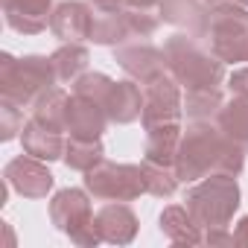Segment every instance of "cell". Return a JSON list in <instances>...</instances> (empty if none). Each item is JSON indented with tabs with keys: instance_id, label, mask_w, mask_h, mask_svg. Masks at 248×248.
I'll list each match as a JSON object with an SVG mask.
<instances>
[{
	"instance_id": "2e32d148",
	"label": "cell",
	"mask_w": 248,
	"mask_h": 248,
	"mask_svg": "<svg viewBox=\"0 0 248 248\" xmlns=\"http://www.w3.org/2000/svg\"><path fill=\"white\" fill-rule=\"evenodd\" d=\"M21 143H24V152L38 158V161H59L64 155V140H62V132L56 129H47L41 126L38 120H30L24 132H21Z\"/></svg>"
},
{
	"instance_id": "277c9868",
	"label": "cell",
	"mask_w": 248,
	"mask_h": 248,
	"mask_svg": "<svg viewBox=\"0 0 248 248\" xmlns=\"http://www.w3.org/2000/svg\"><path fill=\"white\" fill-rule=\"evenodd\" d=\"M59 82L53 59L47 56H24L15 59L9 53L0 56V96L21 105L32 108L47 91H53Z\"/></svg>"
},
{
	"instance_id": "4dcf8cb0",
	"label": "cell",
	"mask_w": 248,
	"mask_h": 248,
	"mask_svg": "<svg viewBox=\"0 0 248 248\" xmlns=\"http://www.w3.org/2000/svg\"><path fill=\"white\" fill-rule=\"evenodd\" d=\"M204 245H236L228 228H204Z\"/></svg>"
},
{
	"instance_id": "83f0119b",
	"label": "cell",
	"mask_w": 248,
	"mask_h": 248,
	"mask_svg": "<svg viewBox=\"0 0 248 248\" xmlns=\"http://www.w3.org/2000/svg\"><path fill=\"white\" fill-rule=\"evenodd\" d=\"M114 79L105 76V73H82L76 82H73V96H82V99H91L96 105L105 108V99H108V91H111Z\"/></svg>"
},
{
	"instance_id": "7402d4cb",
	"label": "cell",
	"mask_w": 248,
	"mask_h": 248,
	"mask_svg": "<svg viewBox=\"0 0 248 248\" xmlns=\"http://www.w3.org/2000/svg\"><path fill=\"white\" fill-rule=\"evenodd\" d=\"M207 3L204 0H161V18L172 27H181L187 32H199V24L204 18Z\"/></svg>"
},
{
	"instance_id": "9c48e42d",
	"label": "cell",
	"mask_w": 248,
	"mask_h": 248,
	"mask_svg": "<svg viewBox=\"0 0 248 248\" xmlns=\"http://www.w3.org/2000/svg\"><path fill=\"white\" fill-rule=\"evenodd\" d=\"M114 62L126 70L135 82H140V85H146L149 79L167 73L164 50H158L149 41H126V44L114 47Z\"/></svg>"
},
{
	"instance_id": "d6a6232c",
	"label": "cell",
	"mask_w": 248,
	"mask_h": 248,
	"mask_svg": "<svg viewBox=\"0 0 248 248\" xmlns=\"http://www.w3.org/2000/svg\"><path fill=\"white\" fill-rule=\"evenodd\" d=\"M233 242L236 245H248V216H242L233 228Z\"/></svg>"
},
{
	"instance_id": "484cf974",
	"label": "cell",
	"mask_w": 248,
	"mask_h": 248,
	"mask_svg": "<svg viewBox=\"0 0 248 248\" xmlns=\"http://www.w3.org/2000/svg\"><path fill=\"white\" fill-rule=\"evenodd\" d=\"M222 105L225 99L219 88H196V91H187L184 96V114L190 120H216Z\"/></svg>"
},
{
	"instance_id": "52a82bcc",
	"label": "cell",
	"mask_w": 248,
	"mask_h": 248,
	"mask_svg": "<svg viewBox=\"0 0 248 248\" xmlns=\"http://www.w3.org/2000/svg\"><path fill=\"white\" fill-rule=\"evenodd\" d=\"M85 190L93 199L105 202H135L146 193V178L140 164H111L99 161L93 170L85 172Z\"/></svg>"
},
{
	"instance_id": "d4e9b609",
	"label": "cell",
	"mask_w": 248,
	"mask_h": 248,
	"mask_svg": "<svg viewBox=\"0 0 248 248\" xmlns=\"http://www.w3.org/2000/svg\"><path fill=\"white\" fill-rule=\"evenodd\" d=\"M126 18L132 24L135 38H149L161 27V0H129L126 3Z\"/></svg>"
},
{
	"instance_id": "5b68a950",
	"label": "cell",
	"mask_w": 248,
	"mask_h": 248,
	"mask_svg": "<svg viewBox=\"0 0 248 248\" xmlns=\"http://www.w3.org/2000/svg\"><path fill=\"white\" fill-rule=\"evenodd\" d=\"M187 210L202 228H228L233 213L239 210V184L236 175L210 172L184 193Z\"/></svg>"
},
{
	"instance_id": "603a6c76",
	"label": "cell",
	"mask_w": 248,
	"mask_h": 248,
	"mask_svg": "<svg viewBox=\"0 0 248 248\" xmlns=\"http://www.w3.org/2000/svg\"><path fill=\"white\" fill-rule=\"evenodd\" d=\"M50 59H53V67H56L59 82H76L85 73V67L91 62V53L79 41H64Z\"/></svg>"
},
{
	"instance_id": "9a60e30c",
	"label": "cell",
	"mask_w": 248,
	"mask_h": 248,
	"mask_svg": "<svg viewBox=\"0 0 248 248\" xmlns=\"http://www.w3.org/2000/svg\"><path fill=\"white\" fill-rule=\"evenodd\" d=\"M105 114H108L111 123H117V126L135 123L143 114V85L132 82V79L114 82L111 91H108V99H105Z\"/></svg>"
},
{
	"instance_id": "4316f807",
	"label": "cell",
	"mask_w": 248,
	"mask_h": 248,
	"mask_svg": "<svg viewBox=\"0 0 248 248\" xmlns=\"http://www.w3.org/2000/svg\"><path fill=\"white\" fill-rule=\"evenodd\" d=\"M143 178H146V193L158 196V199H170L175 190H178V172L175 167H164V164H152V161H143Z\"/></svg>"
},
{
	"instance_id": "1f68e13d",
	"label": "cell",
	"mask_w": 248,
	"mask_h": 248,
	"mask_svg": "<svg viewBox=\"0 0 248 248\" xmlns=\"http://www.w3.org/2000/svg\"><path fill=\"white\" fill-rule=\"evenodd\" d=\"M96 12H123L129 0H91Z\"/></svg>"
},
{
	"instance_id": "30bf717a",
	"label": "cell",
	"mask_w": 248,
	"mask_h": 248,
	"mask_svg": "<svg viewBox=\"0 0 248 248\" xmlns=\"http://www.w3.org/2000/svg\"><path fill=\"white\" fill-rule=\"evenodd\" d=\"M47 161H38V158H32V155H21V158H15V161H9L6 164V170H3V181L15 190V193H21L24 199H44L50 190H53V172L44 167Z\"/></svg>"
},
{
	"instance_id": "3957f363",
	"label": "cell",
	"mask_w": 248,
	"mask_h": 248,
	"mask_svg": "<svg viewBox=\"0 0 248 248\" xmlns=\"http://www.w3.org/2000/svg\"><path fill=\"white\" fill-rule=\"evenodd\" d=\"M196 38H202L225 64L248 62V6H239L233 0L210 3Z\"/></svg>"
},
{
	"instance_id": "cb8c5ba5",
	"label": "cell",
	"mask_w": 248,
	"mask_h": 248,
	"mask_svg": "<svg viewBox=\"0 0 248 248\" xmlns=\"http://www.w3.org/2000/svg\"><path fill=\"white\" fill-rule=\"evenodd\" d=\"M102 158H105L102 140H85V138H67V140H64V155H62V161H64L70 170L88 172V170H93Z\"/></svg>"
},
{
	"instance_id": "e575fe53",
	"label": "cell",
	"mask_w": 248,
	"mask_h": 248,
	"mask_svg": "<svg viewBox=\"0 0 248 248\" xmlns=\"http://www.w3.org/2000/svg\"><path fill=\"white\" fill-rule=\"evenodd\" d=\"M204 3H207V6H210V3H216V0H204Z\"/></svg>"
},
{
	"instance_id": "8992f818",
	"label": "cell",
	"mask_w": 248,
	"mask_h": 248,
	"mask_svg": "<svg viewBox=\"0 0 248 248\" xmlns=\"http://www.w3.org/2000/svg\"><path fill=\"white\" fill-rule=\"evenodd\" d=\"M50 222L62 233H67L70 242H76L82 248H93L102 242L96 222H93V207H91V199L85 190H76V187L59 190L50 202Z\"/></svg>"
},
{
	"instance_id": "44dd1931",
	"label": "cell",
	"mask_w": 248,
	"mask_h": 248,
	"mask_svg": "<svg viewBox=\"0 0 248 248\" xmlns=\"http://www.w3.org/2000/svg\"><path fill=\"white\" fill-rule=\"evenodd\" d=\"M67 105H70V96L62 88H53L32 105V120H38L47 129L64 132V126H67Z\"/></svg>"
},
{
	"instance_id": "f1b7e54d",
	"label": "cell",
	"mask_w": 248,
	"mask_h": 248,
	"mask_svg": "<svg viewBox=\"0 0 248 248\" xmlns=\"http://www.w3.org/2000/svg\"><path fill=\"white\" fill-rule=\"evenodd\" d=\"M24 111L21 105L9 102V99H0V140H12L24 132Z\"/></svg>"
},
{
	"instance_id": "e0dca14e",
	"label": "cell",
	"mask_w": 248,
	"mask_h": 248,
	"mask_svg": "<svg viewBox=\"0 0 248 248\" xmlns=\"http://www.w3.org/2000/svg\"><path fill=\"white\" fill-rule=\"evenodd\" d=\"M161 231H164V236L170 239V242H175V245H199V242H204V228L193 219V213L187 210V207H181V204H170V207H164V213H161Z\"/></svg>"
},
{
	"instance_id": "ac0fdd59",
	"label": "cell",
	"mask_w": 248,
	"mask_h": 248,
	"mask_svg": "<svg viewBox=\"0 0 248 248\" xmlns=\"http://www.w3.org/2000/svg\"><path fill=\"white\" fill-rule=\"evenodd\" d=\"M181 123H167V126L146 129V146H143V161L175 167L178 143H181Z\"/></svg>"
},
{
	"instance_id": "8fae6325",
	"label": "cell",
	"mask_w": 248,
	"mask_h": 248,
	"mask_svg": "<svg viewBox=\"0 0 248 248\" xmlns=\"http://www.w3.org/2000/svg\"><path fill=\"white\" fill-rule=\"evenodd\" d=\"M93 222H96V231H99L102 242H111V245H129L138 236V228H140L135 210L126 202L102 204L93 213Z\"/></svg>"
},
{
	"instance_id": "d6986e66",
	"label": "cell",
	"mask_w": 248,
	"mask_h": 248,
	"mask_svg": "<svg viewBox=\"0 0 248 248\" xmlns=\"http://www.w3.org/2000/svg\"><path fill=\"white\" fill-rule=\"evenodd\" d=\"M132 24L126 12H93V27H91V41L102 47H120L132 41Z\"/></svg>"
},
{
	"instance_id": "4fadbf2b",
	"label": "cell",
	"mask_w": 248,
	"mask_h": 248,
	"mask_svg": "<svg viewBox=\"0 0 248 248\" xmlns=\"http://www.w3.org/2000/svg\"><path fill=\"white\" fill-rule=\"evenodd\" d=\"M53 0H3L6 24L21 35H38L50 27Z\"/></svg>"
},
{
	"instance_id": "7a4b0ae2",
	"label": "cell",
	"mask_w": 248,
	"mask_h": 248,
	"mask_svg": "<svg viewBox=\"0 0 248 248\" xmlns=\"http://www.w3.org/2000/svg\"><path fill=\"white\" fill-rule=\"evenodd\" d=\"M164 56H167V70L184 91L219 88L225 82V62L213 56V50L193 32L170 35L164 41Z\"/></svg>"
},
{
	"instance_id": "7c38bea8",
	"label": "cell",
	"mask_w": 248,
	"mask_h": 248,
	"mask_svg": "<svg viewBox=\"0 0 248 248\" xmlns=\"http://www.w3.org/2000/svg\"><path fill=\"white\" fill-rule=\"evenodd\" d=\"M91 27H93V12L82 0H64L53 9L50 30L62 41H91Z\"/></svg>"
},
{
	"instance_id": "6da1fadb",
	"label": "cell",
	"mask_w": 248,
	"mask_h": 248,
	"mask_svg": "<svg viewBox=\"0 0 248 248\" xmlns=\"http://www.w3.org/2000/svg\"><path fill=\"white\" fill-rule=\"evenodd\" d=\"M245 167V146L231 140L213 120H193L181 132L175 172L181 184H196L210 172L239 175Z\"/></svg>"
},
{
	"instance_id": "f546056e",
	"label": "cell",
	"mask_w": 248,
	"mask_h": 248,
	"mask_svg": "<svg viewBox=\"0 0 248 248\" xmlns=\"http://www.w3.org/2000/svg\"><path fill=\"white\" fill-rule=\"evenodd\" d=\"M228 88H231V96L248 99V67H236V70L228 76Z\"/></svg>"
},
{
	"instance_id": "ffe728a7",
	"label": "cell",
	"mask_w": 248,
	"mask_h": 248,
	"mask_svg": "<svg viewBox=\"0 0 248 248\" xmlns=\"http://www.w3.org/2000/svg\"><path fill=\"white\" fill-rule=\"evenodd\" d=\"M216 126H219L231 140H236L239 146L248 149V99L231 96V99L219 108V114H216Z\"/></svg>"
},
{
	"instance_id": "5bb4252c",
	"label": "cell",
	"mask_w": 248,
	"mask_h": 248,
	"mask_svg": "<svg viewBox=\"0 0 248 248\" xmlns=\"http://www.w3.org/2000/svg\"><path fill=\"white\" fill-rule=\"evenodd\" d=\"M108 114L102 105L82 99V96H70L67 105V126L64 132H70V138H85V140H99L105 126H108Z\"/></svg>"
},
{
	"instance_id": "ba28073f",
	"label": "cell",
	"mask_w": 248,
	"mask_h": 248,
	"mask_svg": "<svg viewBox=\"0 0 248 248\" xmlns=\"http://www.w3.org/2000/svg\"><path fill=\"white\" fill-rule=\"evenodd\" d=\"M184 114V99H181V85L175 76L167 70L143 85V129L167 126V123H181Z\"/></svg>"
},
{
	"instance_id": "836d02e7",
	"label": "cell",
	"mask_w": 248,
	"mask_h": 248,
	"mask_svg": "<svg viewBox=\"0 0 248 248\" xmlns=\"http://www.w3.org/2000/svg\"><path fill=\"white\" fill-rule=\"evenodd\" d=\"M233 3H239V6H248V0H233Z\"/></svg>"
}]
</instances>
